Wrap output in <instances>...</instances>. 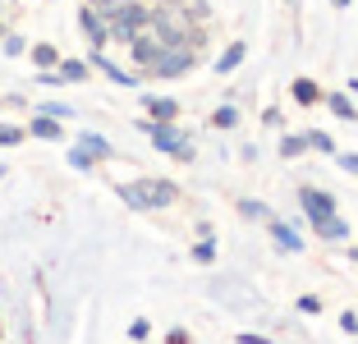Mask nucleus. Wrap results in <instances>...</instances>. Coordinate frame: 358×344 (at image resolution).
<instances>
[{"instance_id":"nucleus-1","label":"nucleus","mask_w":358,"mask_h":344,"mask_svg":"<svg viewBox=\"0 0 358 344\" xmlns=\"http://www.w3.org/2000/svg\"><path fill=\"white\" fill-rule=\"evenodd\" d=\"M115 193L124 198V207H134V211H166V207L179 202V188L170 184V179H138V184H120Z\"/></svg>"},{"instance_id":"nucleus-2","label":"nucleus","mask_w":358,"mask_h":344,"mask_svg":"<svg viewBox=\"0 0 358 344\" xmlns=\"http://www.w3.org/2000/svg\"><path fill=\"white\" fill-rule=\"evenodd\" d=\"M148 28H152V10L143 0H124V5L110 14V42H138Z\"/></svg>"},{"instance_id":"nucleus-3","label":"nucleus","mask_w":358,"mask_h":344,"mask_svg":"<svg viewBox=\"0 0 358 344\" xmlns=\"http://www.w3.org/2000/svg\"><path fill=\"white\" fill-rule=\"evenodd\" d=\"M138 129H143L161 152H170V157H179V161H193V147L184 143V134H175L170 124H161V120H138Z\"/></svg>"},{"instance_id":"nucleus-4","label":"nucleus","mask_w":358,"mask_h":344,"mask_svg":"<svg viewBox=\"0 0 358 344\" xmlns=\"http://www.w3.org/2000/svg\"><path fill=\"white\" fill-rule=\"evenodd\" d=\"M193 64H198V51H193V46H166L161 60L152 64L148 73H152V78H184Z\"/></svg>"},{"instance_id":"nucleus-5","label":"nucleus","mask_w":358,"mask_h":344,"mask_svg":"<svg viewBox=\"0 0 358 344\" xmlns=\"http://www.w3.org/2000/svg\"><path fill=\"white\" fill-rule=\"evenodd\" d=\"M299 207H303L308 220H327V216H336V198H331V193H322V188H313V184L299 188Z\"/></svg>"},{"instance_id":"nucleus-6","label":"nucleus","mask_w":358,"mask_h":344,"mask_svg":"<svg viewBox=\"0 0 358 344\" xmlns=\"http://www.w3.org/2000/svg\"><path fill=\"white\" fill-rule=\"evenodd\" d=\"M129 51H134V64H138V69H143V73H148L152 64L161 60V51H166V42H161L157 32L148 28V32H143V37H138V42H129Z\"/></svg>"},{"instance_id":"nucleus-7","label":"nucleus","mask_w":358,"mask_h":344,"mask_svg":"<svg viewBox=\"0 0 358 344\" xmlns=\"http://www.w3.org/2000/svg\"><path fill=\"white\" fill-rule=\"evenodd\" d=\"M78 23H83V32H87V42H92V46H106V42H110V19H106L101 10L83 5V10H78Z\"/></svg>"},{"instance_id":"nucleus-8","label":"nucleus","mask_w":358,"mask_h":344,"mask_svg":"<svg viewBox=\"0 0 358 344\" xmlns=\"http://www.w3.org/2000/svg\"><path fill=\"white\" fill-rule=\"evenodd\" d=\"M143 110H148V120H161V124L179 120V101H170V96H143Z\"/></svg>"},{"instance_id":"nucleus-9","label":"nucleus","mask_w":358,"mask_h":344,"mask_svg":"<svg viewBox=\"0 0 358 344\" xmlns=\"http://www.w3.org/2000/svg\"><path fill=\"white\" fill-rule=\"evenodd\" d=\"M313 229L322 234L327 243H345L349 239V220H340V216H327V220H313Z\"/></svg>"},{"instance_id":"nucleus-10","label":"nucleus","mask_w":358,"mask_h":344,"mask_svg":"<svg viewBox=\"0 0 358 344\" xmlns=\"http://www.w3.org/2000/svg\"><path fill=\"white\" fill-rule=\"evenodd\" d=\"M28 134H32V138H46V143H60L64 129H60V120H51V115H32Z\"/></svg>"},{"instance_id":"nucleus-11","label":"nucleus","mask_w":358,"mask_h":344,"mask_svg":"<svg viewBox=\"0 0 358 344\" xmlns=\"http://www.w3.org/2000/svg\"><path fill=\"white\" fill-rule=\"evenodd\" d=\"M322 101L331 106V115H340V120H349V124L358 120V106H354V96H349V92H327Z\"/></svg>"},{"instance_id":"nucleus-12","label":"nucleus","mask_w":358,"mask_h":344,"mask_svg":"<svg viewBox=\"0 0 358 344\" xmlns=\"http://www.w3.org/2000/svg\"><path fill=\"white\" fill-rule=\"evenodd\" d=\"M266 225H271V239L280 243V248H289V252H303V239H299V234H294L289 225H285V220H275V216H271Z\"/></svg>"},{"instance_id":"nucleus-13","label":"nucleus","mask_w":358,"mask_h":344,"mask_svg":"<svg viewBox=\"0 0 358 344\" xmlns=\"http://www.w3.org/2000/svg\"><path fill=\"white\" fill-rule=\"evenodd\" d=\"M289 96H294L299 106H317L322 101V87H317L313 78H294V83H289Z\"/></svg>"},{"instance_id":"nucleus-14","label":"nucleus","mask_w":358,"mask_h":344,"mask_svg":"<svg viewBox=\"0 0 358 344\" xmlns=\"http://www.w3.org/2000/svg\"><path fill=\"white\" fill-rule=\"evenodd\" d=\"M243 55H248V46H243V42H230L221 51V60H216V73H234L243 64Z\"/></svg>"},{"instance_id":"nucleus-15","label":"nucleus","mask_w":358,"mask_h":344,"mask_svg":"<svg viewBox=\"0 0 358 344\" xmlns=\"http://www.w3.org/2000/svg\"><path fill=\"white\" fill-rule=\"evenodd\" d=\"M78 152H87L92 161H106V157H110V143H106L101 134H83V138H78Z\"/></svg>"},{"instance_id":"nucleus-16","label":"nucleus","mask_w":358,"mask_h":344,"mask_svg":"<svg viewBox=\"0 0 358 344\" xmlns=\"http://www.w3.org/2000/svg\"><path fill=\"white\" fill-rule=\"evenodd\" d=\"M32 64H37V69H55V64H60V51H55L51 42H37L32 46Z\"/></svg>"},{"instance_id":"nucleus-17","label":"nucleus","mask_w":358,"mask_h":344,"mask_svg":"<svg viewBox=\"0 0 358 344\" xmlns=\"http://www.w3.org/2000/svg\"><path fill=\"white\" fill-rule=\"evenodd\" d=\"M55 73H60L64 83H83V78H87V64L83 60H60V64H55Z\"/></svg>"},{"instance_id":"nucleus-18","label":"nucleus","mask_w":358,"mask_h":344,"mask_svg":"<svg viewBox=\"0 0 358 344\" xmlns=\"http://www.w3.org/2000/svg\"><path fill=\"white\" fill-rule=\"evenodd\" d=\"M303 152H308V138L303 134H285L280 138V157L285 161H289V157H303Z\"/></svg>"},{"instance_id":"nucleus-19","label":"nucleus","mask_w":358,"mask_h":344,"mask_svg":"<svg viewBox=\"0 0 358 344\" xmlns=\"http://www.w3.org/2000/svg\"><path fill=\"white\" fill-rule=\"evenodd\" d=\"M303 138H308V147H313V152H327V157L336 152V138L322 134V129H313V134H303Z\"/></svg>"},{"instance_id":"nucleus-20","label":"nucleus","mask_w":358,"mask_h":344,"mask_svg":"<svg viewBox=\"0 0 358 344\" xmlns=\"http://www.w3.org/2000/svg\"><path fill=\"white\" fill-rule=\"evenodd\" d=\"M211 124H216V129H234V124H239V110H234V106H221V110L211 115Z\"/></svg>"},{"instance_id":"nucleus-21","label":"nucleus","mask_w":358,"mask_h":344,"mask_svg":"<svg viewBox=\"0 0 358 344\" xmlns=\"http://www.w3.org/2000/svg\"><path fill=\"white\" fill-rule=\"evenodd\" d=\"M193 261H202V266H207V261H216V243H211V239H198V243H193Z\"/></svg>"},{"instance_id":"nucleus-22","label":"nucleus","mask_w":358,"mask_h":344,"mask_svg":"<svg viewBox=\"0 0 358 344\" xmlns=\"http://www.w3.org/2000/svg\"><path fill=\"white\" fill-rule=\"evenodd\" d=\"M239 211L243 216H257V220H271V207H266V202H239Z\"/></svg>"},{"instance_id":"nucleus-23","label":"nucleus","mask_w":358,"mask_h":344,"mask_svg":"<svg viewBox=\"0 0 358 344\" xmlns=\"http://www.w3.org/2000/svg\"><path fill=\"white\" fill-rule=\"evenodd\" d=\"M28 51V42H23L19 32H5V55H23Z\"/></svg>"},{"instance_id":"nucleus-24","label":"nucleus","mask_w":358,"mask_h":344,"mask_svg":"<svg viewBox=\"0 0 358 344\" xmlns=\"http://www.w3.org/2000/svg\"><path fill=\"white\" fill-rule=\"evenodd\" d=\"M14 143H23V129H14V124H0V147H14Z\"/></svg>"},{"instance_id":"nucleus-25","label":"nucleus","mask_w":358,"mask_h":344,"mask_svg":"<svg viewBox=\"0 0 358 344\" xmlns=\"http://www.w3.org/2000/svg\"><path fill=\"white\" fill-rule=\"evenodd\" d=\"M299 313L317 317V313H322V299H317V294H303V299H299Z\"/></svg>"},{"instance_id":"nucleus-26","label":"nucleus","mask_w":358,"mask_h":344,"mask_svg":"<svg viewBox=\"0 0 358 344\" xmlns=\"http://www.w3.org/2000/svg\"><path fill=\"white\" fill-rule=\"evenodd\" d=\"M83 5H92V10H101L106 19H110V14H115L120 5H124V0H83Z\"/></svg>"},{"instance_id":"nucleus-27","label":"nucleus","mask_w":358,"mask_h":344,"mask_svg":"<svg viewBox=\"0 0 358 344\" xmlns=\"http://www.w3.org/2000/svg\"><path fill=\"white\" fill-rule=\"evenodd\" d=\"M42 115H51V120H64V115H74L69 106H60V101H46V106H37Z\"/></svg>"},{"instance_id":"nucleus-28","label":"nucleus","mask_w":358,"mask_h":344,"mask_svg":"<svg viewBox=\"0 0 358 344\" xmlns=\"http://www.w3.org/2000/svg\"><path fill=\"white\" fill-rule=\"evenodd\" d=\"M129 335H134V340H148L152 326H148V322H134V326H129Z\"/></svg>"},{"instance_id":"nucleus-29","label":"nucleus","mask_w":358,"mask_h":344,"mask_svg":"<svg viewBox=\"0 0 358 344\" xmlns=\"http://www.w3.org/2000/svg\"><path fill=\"white\" fill-rule=\"evenodd\" d=\"M239 344H271V340H266V335H253V331H243V335H239Z\"/></svg>"},{"instance_id":"nucleus-30","label":"nucleus","mask_w":358,"mask_h":344,"mask_svg":"<svg viewBox=\"0 0 358 344\" xmlns=\"http://www.w3.org/2000/svg\"><path fill=\"white\" fill-rule=\"evenodd\" d=\"M340 326H345L349 335H358V317H354V313H345V317H340Z\"/></svg>"},{"instance_id":"nucleus-31","label":"nucleus","mask_w":358,"mask_h":344,"mask_svg":"<svg viewBox=\"0 0 358 344\" xmlns=\"http://www.w3.org/2000/svg\"><path fill=\"white\" fill-rule=\"evenodd\" d=\"M340 166H345L349 175H358V157H354V152H349V157H340Z\"/></svg>"},{"instance_id":"nucleus-32","label":"nucleus","mask_w":358,"mask_h":344,"mask_svg":"<svg viewBox=\"0 0 358 344\" xmlns=\"http://www.w3.org/2000/svg\"><path fill=\"white\" fill-rule=\"evenodd\" d=\"M349 96H358V78H349Z\"/></svg>"},{"instance_id":"nucleus-33","label":"nucleus","mask_w":358,"mask_h":344,"mask_svg":"<svg viewBox=\"0 0 358 344\" xmlns=\"http://www.w3.org/2000/svg\"><path fill=\"white\" fill-rule=\"evenodd\" d=\"M331 5H336V10H345V5H354V0H331Z\"/></svg>"},{"instance_id":"nucleus-34","label":"nucleus","mask_w":358,"mask_h":344,"mask_svg":"<svg viewBox=\"0 0 358 344\" xmlns=\"http://www.w3.org/2000/svg\"><path fill=\"white\" fill-rule=\"evenodd\" d=\"M349 257H354V261H358V248H354V252H349Z\"/></svg>"}]
</instances>
